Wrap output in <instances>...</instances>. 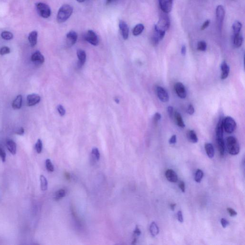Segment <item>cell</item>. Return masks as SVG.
Listing matches in <instances>:
<instances>
[{
	"label": "cell",
	"mask_w": 245,
	"mask_h": 245,
	"mask_svg": "<svg viewBox=\"0 0 245 245\" xmlns=\"http://www.w3.org/2000/svg\"><path fill=\"white\" fill-rule=\"evenodd\" d=\"M170 22L169 18L167 15H161L158 23L155 25L154 28L166 32L170 27Z\"/></svg>",
	"instance_id": "3"
},
{
	"label": "cell",
	"mask_w": 245,
	"mask_h": 245,
	"mask_svg": "<svg viewBox=\"0 0 245 245\" xmlns=\"http://www.w3.org/2000/svg\"><path fill=\"white\" fill-rule=\"evenodd\" d=\"M228 213H229V215L231 217H234L237 215V213L236 211L233 209L231 208H227Z\"/></svg>",
	"instance_id": "43"
},
{
	"label": "cell",
	"mask_w": 245,
	"mask_h": 245,
	"mask_svg": "<svg viewBox=\"0 0 245 245\" xmlns=\"http://www.w3.org/2000/svg\"><path fill=\"white\" fill-rule=\"evenodd\" d=\"M210 23V21L209 20H207L206 21H205L204 22V23L203 24V25L201 27V30H204L205 29H206L208 27Z\"/></svg>",
	"instance_id": "45"
},
{
	"label": "cell",
	"mask_w": 245,
	"mask_h": 245,
	"mask_svg": "<svg viewBox=\"0 0 245 245\" xmlns=\"http://www.w3.org/2000/svg\"><path fill=\"white\" fill-rule=\"evenodd\" d=\"M36 7L38 14L44 18H47L51 15V9L50 6L43 2H37Z\"/></svg>",
	"instance_id": "4"
},
{
	"label": "cell",
	"mask_w": 245,
	"mask_h": 245,
	"mask_svg": "<svg viewBox=\"0 0 245 245\" xmlns=\"http://www.w3.org/2000/svg\"><path fill=\"white\" fill-rule=\"evenodd\" d=\"M159 2L160 9L164 13L168 14L172 11L173 0H159Z\"/></svg>",
	"instance_id": "8"
},
{
	"label": "cell",
	"mask_w": 245,
	"mask_h": 245,
	"mask_svg": "<svg viewBox=\"0 0 245 245\" xmlns=\"http://www.w3.org/2000/svg\"><path fill=\"white\" fill-rule=\"evenodd\" d=\"M221 224L223 227L226 228L229 224V222H228L225 219L222 218L221 219Z\"/></svg>",
	"instance_id": "47"
},
{
	"label": "cell",
	"mask_w": 245,
	"mask_h": 245,
	"mask_svg": "<svg viewBox=\"0 0 245 245\" xmlns=\"http://www.w3.org/2000/svg\"><path fill=\"white\" fill-rule=\"evenodd\" d=\"M161 118V115L160 113H156L155 114L154 116V119L155 122H158L159 120H160Z\"/></svg>",
	"instance_id": "51"
},
{
	"label": "cell",
	"mask_w": 245,
	"mask_h": 245,
	"mask_svg": "<svg viewBox=\"0 0 245 245\" xmlns=\"http://www.w3.org/2000/svg\"><path fill=\"white\" fill-rule=\"evenodd\" d=\"M207 48V45L205 42L204 41H200L198 43L197 50L201 51H205Z\"/></svg>",
	"instance_id": "37"
},
{
	"label": "cell",
	"mask_w": 245,
	"mask_h": 245,
	"mask_svg": "<svg viewBox=\"0 0 245 245\" xmlns=\"http://www.w3.org/2000/svg\"><path fill=\"white\" fill-rule=\"evenodd\" d=\"M176 205V204H172L170 205V208H171V209H172V210L173 211L175 209Z\"/></svg>",
	"instance_id": "53"
},
{
	"label": "cell",
	"mask_w": 245,
	"mask_h": 245,
	"mask_svg": "<svg viewBox=\"0 0 245 245\" xmlns=\"http://www.w3.org/2000/svg\"><path fill=\"white\" fill-rule=\"evenodd\" d=\"M150 231L151 235H152L153 237H155L156 235H158V234L159 233V228L155 222H153L151 224L150 227Z\"/></svg>",
	"instance_id": "28"
},
{
	"label": "cell",
	"mask_w": 245,
	"mask_h": 245,
	"mask_svg": "<svg viewBox=\"0 0 245 245\" xmlns=\"http://www.w3.org/2000/svg\"><path fill=\"white\" fill-rule=\"evenodd\" d=\"M156 93L158 97L162 102H167L169 100V95L166 90L162 87H156Z\"/></svg>",
	"instance_id": "10"
},
{
	"label": "cell",
	"mask_w": 245,
	"mask_h": 245,
	"mask_svg": "<svg viewBox=\"0 0 245 245\" xmlns=\"http://www.w3.org/2000/svg\"><path fill=\"white\" fill-rule=\"evenodd\" d=\"M243 42V37L240 33L238 34H233V43L236 47H239L241 46Z\"/></svg>",
	"instance_id": "19"
},
{
	"label": "cell",
	"mask_w": 245,
	"mask_h": 245,
	"mask_svg": "<svg viewBox=\"0 0 245 245\" xmlns=\"http://www.w3.org/2000/svg\"><path fill=\"white\" fill-rule=\"evenodd\" d=\"M119 27L121 30L122 37H123L124 39L127 40L129 37V28L128 27L127 24L124 21L121 20L119 22Z\"/></svg>",
	"instance_id": "12"
},
{
	"label": "cell",
	"mask_w": 245,
	"mask_h": 245,
	"mask_svg": "<svg viewBox=\"0 0 245 245\" xmlns=\"http://www.w3.org/2000/svg\"><path fill=\"white\" fill-rule=\"evenodd\" d=\"M24 129L23 127H22L19 128L15 132V133L17 134V135L22 136V135H24Z\"/></svg>",
	"instance_id": "50"
},
{
	"label": "cell",
	"mask_w": 245,
	"mask_h": 245,
	"mask_svg": "<svg viewBox=\"0 0 245 245\" xmlns=\"http://www.w3.org/2000/svg\"><path fill=\"white\" fill-rule=\"evenodd\" d=\"M225 16V10L222 5H218L216 9V23L218 29L221 32Z\"/></svg>",
	"instance_id": "6"
},
{
	"label": "cell",
	"mask_w": 245,
	"mask_h": 245,
	"mask_svg": "<svg viewBox=\"0 0 245 245\" xmlns=\"http://www.w3.org/2000/svg\"><path fill=\"white\" fill-rule=\"evenodd\" d=\"M203 176H204V173H203V171L200 169H197L195 175V181L198 183H200L203 179Z\"/></svg>",
	"instance_id": "34"
},
{
	"label": "cell",
	"mask_w": 245,
	"mask_h": 245,
	"mask_svg": "<svg viewBox=\"0 0 245 245\" xmlns=\"http://www.w3.org/2000/svg\"><path fill=\"white\" fill-rule=\"evenodd\" d=\"M115 101L116 102H118V103L119 102V100L118 99H115Z\"/></svg>",
	"instance_id": "56"
},
{
	"label": "cell",
	"mask_w": 245,
	"mask_h": 245,
	"mask_svg": "<svg viewBox=\"0 0 245 245\" xmlns=\"http://www.w3.org/2000/svg\"><path fill=\"white\" fill-rule=\"evenodd\" d=\"M6 153L5 151L0 147V157L3 162H5L6 160Z\"/></svg>",
	"instance_id": "41"
},
{
	"label": "cell",
	"mask_w": 245,
	"mask_h": 245,
	"mask_svg": "<svg viewBox=\"0 0 245 245\" xmlns=\"http://www.w3.org/2000/svg\"><path fill=\"white\" fill-rule=\"evenodd\" d=\"M242 25L239 21H236L232 25V29L234 34H238L240 33Z\"/></svg>",
	"instance_id": "29"
},
{
	"label": "cell",
	"mask_w": 245,
	"mask_h": 245,
	"mask_svg": "<svg viewBox=\"0 0 245 245\" xmlns=\"http://www.w3.org/2000/svg\"><path fill=\"white\" fill-rule=\"evenodd\" d=\"M40 187L42 191H46L48 187V182L46 178L43 175H41L40 176Z\"/></svg>",
	"instance_id": "30"
},
{
	"label": "cell",
	"mask_w": 245,
	"mask_h": 245,
	"mask_svg": "<svg viewBox=\"0 0 245 245\" xmlns=\"http://www.w3.org/2000/svg\"><path fill=\"white\" fill-rule=\"evenodd\" d=\"M57 110H58V112H59V114H60V115H61V116H64L65 113H66V111H65L64 108L61 105H58V107H57Z\"/></svg>",
	"instance_id": "40"
},
{
	"label": "cell",
	"mask_w": 245,
	"mask_h": 245,
	"mask_svg": "<svg viewBox=\"0 0 245 245\" xmlns=\"http://www.w3.org/2000/svg\"><path fill=\"white\" fill-rule=\"evenodd\" d=\"M165 176L168 181L173 183H175L178 180L177 174L172 169H167L165 172Z\"/></svg>",
	"instance_id": "15"
},
{
	"label": "cell",
	"mask_w": 245,
	"mask_h": 245,
	"mask_svg": "<svg viewBox=\"0 0 245 245\" xmlns=\"http://www.w3.org/2000/svg\"><path fill=\"white\" fill-rule=\"evenodd\" d=\"M227 146L228 152L232 155L238 154L240 151V147L238 140L232 136L228 137L227 139Z\"/></svg>",
	"instance_id": "2"
},
{
	"label": "cell",
	"mask_w": 245,
	"mask_h": 245,
	"mask_svg": "<svg viewBox=\"0 0 245 245\" xmlns=\"http://www.w3.org/2000/svg\"><path fill=\"white\" fill-rule=\"evenodd\" d=\"M73 9L70 5H62L58 11L56 16V21L59 23H62L67 21L70 18L73 13Z\"/></svg>",
	"instance_id": "1"
},
{
	"label": "cell",
	"mask_w": 245,
	"mask_h": 245,
	"mask_svg": "<svg viewBox=\"0 0 245 245\" xmlns=\"http://www.w3.org/2000/svg\"><path fill=\"white\" fill-rule=\"evenodd\" d=\"M187 137L190 142L193 143H196L198 139L196 133L193 130H189L187 133Z\"/></svg>",
	"instance_id": "26"
},
{
	"label": "cell",
	"mask_w": 245,
	"mask_h": 245,
	"mask_svg": "<svg viewBox=\"0 0 245 245\" xmlns=\"http://www.w3.org/2000/svg\"><path fill=\"white\" fill-rule=\"evenodd\" d=\"M23 98L21 95H18L12 102V106L14 109H20L22 106Z\"/></svg>",
	"instance_id": "21"
},
{
	"label": "cell",
	"mask_w": 245,
	"mask_h": 245,
	"mask_svg": "<svg viewBox=\"0 0 245 245\" xmlns=\"http://www.w3.org/2000/svg\"><path fill=\"white\" fill-rule=\"evenodd\" d=\"M86 0H77V1L79 2H85Z\"/></svg>",
	"instance_id": "55"
},
{
	"label": "cell",
	"mask_w": 245,
	"mask_h": 245,
	"mask_svg": "<svg viewBox=\"0 0 245 245\" xmlns=\"http://www.w3.org/2000/svg\"><path fill=\"white\" fill-rule=\"evenodd\" d=\"M216 143L220 154L223 156L225 151V144L224 138H216Z\"/></svg>",
	"instance_id": "23"
},
{
	"label": "cell",
	"mask_w": 245,
	"mask_h": 245,
	"mask_svg": "<svg viewBox=\"0 0 245 245\" xmlns=\"http://www.w3.org/2000/svg\"><path fill=\"white\" fill-rule=\"evenodd\" d=\"M27 99V106H33L40 102L41 98L39 95L33 93L28 95Z\"/></svg>",
	"instance_id": "11"
},
{
	"label": "cell",
	"mask_w": 245,
	"mask_h": 245,
	"mask_svg": "<svg viewBox=\"0 0 245 245\" xmlns=\"http://www.w3.org/2000/svg\"><path fill=\"white\" fill-rule=\"evenodd\" d=\"M144 30V25L141 24L136 25L133 29V34L134 36H138L140 35L143 32V30Z\"/></svg>",
	"instance_id": "27"
},
{
	"label": "cell",
	"mask_w": 245,
	"mask_h": 245,
	"mask_svg": "<svg viewBox=\"0 0 245 245\" xmlns=\"http://www.w3.org/2000/svg\"><path fill=\"white\" fill-rule=\"evenodd\" d=\"M237 124L235 120L230 116H227L223 120V128L228 134H231L236 130Z\"/></svg>",
	"instance_id": "5"
},
{
	"label": "cell",
	"mask_w": 245,
	"mask_h": 245,
	"mask_svg": "<svg viewBox=\"0 0 245 245\" xmlns=\"http://www.w3.org/2000/svg\"><path fill=\"white\" fill-rule=\"evenodd\" d=\"M10 49L7 47H3L0 49V55H5L10 53Z\"/></svg>",
	"instance_id": "39"
},
{
	"label": "cell",
	"mask_w": 245,
	"mask_h": 245,
	"mask_svg": "<svg viewBox=\"0 0 245 245\" xmlns=\"http://www.w3.org/2000/svg\"><path fill=\"white\" fill-rule=\"evenodd\" d=\"M186 53V47L185 46L183 45L181 49V53L182 55L184 56L185 55Z\"/></svg>",
	"instance_id": "52"
},
{
	"label": "cell",
	"mask_w": 245,
	"mask_h": 245,
	"mask_svg": "<svg viewBox=\"0 0 245 245\" xmlns=\"http://www.w3.org/2000/svg\"><path fill=\"white\" fill-rule=\"evenodd\" d=\"M37 37H38V33L36 31H32L29 34L28 38V40H29L30 45L32 47H34L37 45Z\"/></svg>",
	"instance_id": "20"
},
{
	"label": "cell",
	"mask_w": 245,
	"mask_h": 245,
	"mask_svg": "<svg viewBox=\"0 0 245 245\" xmlns=\"http://www.w3.org/2000/svg\"><path fill=\"white\" fill-rule=\"evenodd\" d=\"M174 118H175L176 123L179 127L183 128L185 127V124L183 122V119L182 118L181 114L179 112H176L174 114Z\"/></svg>",
	"instance_id": "25"
},
{
	"label": "cell",
	"mask_w": 245,
	"mask_h": 245,
	"mask_svg": "<svg viewBox=\"0 0 245 245\" xmlns=\"http://www.w3.org/2000/svg\"><path fill=\"white\" fill-rule=\"evenodd\" d=\"M6 146L8 150L12 155H15L16 153V145L15 142L12 140L9 139L6 142Z\"/></svg>",
	"instance_id": "24"
},
{
	"label": "cell",
	"mask_w": 245,
	"mask_h": 245,
	"mask_svg": "<svg viewBox=\"0 0 245 245\" xmlns=\"http://www.w3.org/2000/svg\"><path fill=\"white\" fill-rule=\"evenodd\" d=\"M1 37L5 40H10L13 39L14 36H13V34L10 32L5 31L2 33Z\"/></svg>",
	"instance_id": "33"
},
{
	"label": "cell",
	"mask_w": 245,
	"mask_h": 245,
	"mask_svg": "<svg viewBox=\"0 0 245 245\" xmlns=\"http://www.w3.org/2000/svg\"><path fill=\"white\" fill-rule=\"evenodd\" d=\"M188 114H190V115H192L194 113H195V108L193 107L192 105H189L187 108V111Z\"/></svg>",
	"instance_id": "42"
},
{
	"label": "cell",
	"mask_w": 245,
	"mask_h": 245,
	"mask_svg": "<svg viewBox=\"0 0 245 245\" xmlns=\"http://www.w3.org/2000/svg\"><path fill=\"white\" fill-rule=\"evenodd\" d=\"M221 79H225L227 78L230 72L229 66L227 64L226 61H224L221 64Z\"/></svg>",
	"instance_id": "16"
},
{
	"label": "cell",
	"mask_w": 245,
	"mask_h": 245,
	"mask_svg": "<svg viewBox=\"0 0 245 245\" xmlns=\"http://www.w3.org/2000/svg\"><path fill=\"white\" fill-rule=\"evenodd\" d=\"M92 156L95 160L99 161L100 159V153L97 147H93L92 151Z\"/></svg>",
	"instance_id": "32"
},
{
	"label": "cell",
	"mask_w": 245,
	"mask_h": 245,
	"mask_svg": "<svg viewBox=\"0 0 245 245\" xmlns=\"http://www.w3.org/2000/svg\"><path fill=\"white\" fill-rule=\"evenodd\" d=\"M31 60L37 65L42 64L45 61V58L39 51H37L31 56Z\"/></svg>",
	"instance_id": "13"
},
{
	"label": "cell",
	"mask_w": 245,
	"mask_h": 245,
	"mask_svg": "<svg viewBox=\"0 0 245 245\" xmlns=\"http://www.w3.org/2000/svg\"><path fill=\"white\" fill-rule=\"evenodd\" d=\"M114 1V0H106V2H107V4H109L112 3Z\"/></svg>",
	"instance_id": "54"
},
{
	"label": "cell",
	"mask_w": 245,
	"mask_h": 245,
	"mask_svg": "<svg viewBox=\"0 0 245 245\" xmlns=\"http://www.w3.org/2000/svg\"><path fill=\"white\" fill-rule=\"evenodd\" d=\"M66 38L68 45H69V46H72L76 43L77 40V34L75 31H69L66 35Z\"/></svg>",
	"instance_id": "14"
},
{
	"label": "cell",
	"mask_w": 245,
	"mask_h": 245,
	"mask_svg": "<svg viewBox=\"0 0 245 245\" xmlns=\"http://www.w3.org/2000/svg\"><path fill=\"white\" fill-rule=\"evenodd\" d=\"M177 141V137L176 135H173L169 139V143L170 144H174L176 143Z\"/></svg>",
	"instance_id": "49"
},
{
	"label": "cell",
	"mask_w": 245,
	"mask_h": 245,
	"mask_svg": "<svg viewBox=\"0 0 245 245\" xmlns=\"http://www.w3.org/2000/svg\"><path fill=\"white\" fill-rule=\"evenodd\" d=\"M174 90L179 98L184 99L187 96L186 91L184 85L181 82H177L174 85Z\"/></svg>",
	"instance_id": "9"
},
{
	"label": "cell",
	"mask_w": 245,
	"mask_h": 245,
	"mask_svg": "<svg viewBox=\"0 0 245 245\" xmlns=\"http://www.w3.org/2000/svg\"><path fill=\"white\" fill-rule=\"evenodd\" d=\"M179 189H181L182 192H185V183H184L183 181H181V182H179Z\"/></svg>",
	"instance_id": "44"
},
{
	"label": "cell",
	"mask_w": 245,
	"mask_h": 245,
	"mask_svg": "<svg viewBox=\"0 0 245 245\" xmlns=\"http://www.w3.org/2000/svg\"><path fill=\"white\" fill-rule=\"evenodd\" d=\"M167 110H168L169 115L170 118H172L173 116V108L171 106H168Z\"/></svg>",
	"instance_id": "48"
},
{
	"label": "cell",
	"mask_w": 245,
	"mask_h": 245,
	"mask_svg": "<svg viewBox=\"0 0 245 245\" xmlns=\"http://www.w3.org/2000/svg\"><path fill=\"white\" fill-rule=\"evenodd\" d=\"M141 232L140 230L139 229L138 226H136L135 230L134 231V238L133 241V244H136L137 241V237H139L141 235Z\"/></svg>",
	"instance_id": "35"
},
{
	"label": "cell",
	"mask_w": 245,
	"mask_h": 245,
	"mask_svg": "<svg viewBox=\"0 0 245 245\" xmlns=\"http://www.w3.org/2000/svg\"><path fill=\"white\" fill-rule=\"evenodd\" d=\"M77 54L79 59L78 65L79 67H82L86 61V54L85 51L82 50H78Z\"/></svg>",
	"instance_id": "18"
},
{
	"label": "cell",
	"mask_w": 245,
	"mask_h": 245,
	"mask_svg": "<svg viewBox=\"0 0 245 245\" xmlns=\"http://www.w3.org/2000/svg\"><path fill=\"white\" fill-rule=\"evenodd\" d=\"M87 41L93 46H97L99 44V38L96 34L92 30H89L85 36Z\"/></svg>",
	"instance_id": "7"
},
{
	"label": "cell",
	"mask_w": 245,
	"mask_h": 245,
	"mask_svg": "<svg viewBox=\"0 0 245 245\" xmlns=\"http://www.w3.org/2000/svg\"><path fill=\"white\" fill-rule=\"evenodd\" d=\"M205 150L207 156L210 159L213 158L214 155V147L211 143H206L205 146Z\"/></svg>",
	"instance_id": "22"
},
{
	"label": "cell",
	"mask_w": 245,
	"mask_h": 245,
	"mask_svg": "<svg viewBox=\"0 0 245 245\" xmlns=\"http://www.w3.org/2000/svg\"><path fill=\"white\" fill-rule=\"evenodd\" d=\"M223 120L220 119L216 127V138H223Z\"/></svg>",
	"instance_id": "17"
},
{
	"label": "cell",
	"mask_w": 245,
	"mask_h": 245,
	"mask_svg": "<svg viewBox=\"0 0 245 245\" xmlns=\"http://www.w3.org/2000/svg\"><path fill=\"white\" fill-rule=\"evenodd\" d=\"M42 142L40 139H38L37 141L36 145H35V149H36L37 153H38V154L41 153L42 150Z\"/></svg>",
	"instance_id": "38"
},
{
	"label": "cell",
	"mask_w": 245,
	"mask_h": 245,
	"mask_svg": "<svg viewBox=\"0 0 245 245\" xmlns=\"http://www.w3.org/2000/svg\"><path fill=\"white\" fill-rule=\"evenodd\" d=\"M46 167L48 172H54V166L50 159H47L46 160Z\"/></svg>",
	"instance_id": "36"
},
{
	"label": "cell",
	"mask_w": 245,
	"mask_h": 245,
	"mask_svg": "<svg viewBox=\"0 0 245 245\" xmlns=\"http://www.w3.org/2000/svg\"><path fill=\"white\" fill-rule=\"evenodd\" d=\"M66 195V191L64 189H60L56 192L55 195L54 196V199L56 201L59 200L60 199H61V198L64 197Z\"/></svg>",
	"instance_id": "31"
},
{
	"label": "cell",
	"mask_w": 245,
	"mask_h": 245,
	"mask_svg": "<svg viewBox=\"0 0 245 245\" xmlns=\"http://www.w3.org/2000/svg\"><path fill=\"white\" fill-rule=\"evenodd\" d=\"M178 220L180 223H183V218L182 213L181 211H179L177 214Z\"/></svg>",
	"instance_id": "46"
}]
</instances>
